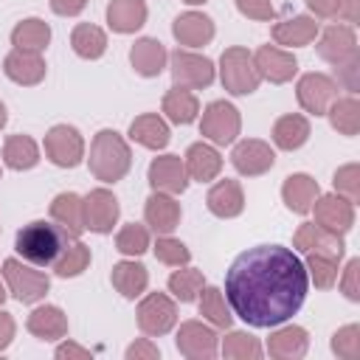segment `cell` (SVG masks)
Instances as JSON below:
<instances>
[{
  "mask_svg": "<svg viewBox=\"0 0 360 360\" xmlns=\"http://www.w3.org/2000/svg\"><path fill=\"white\" fill-rule=\"evenodd\" d=\"M309 292L301 256L284 245H256L233 259L225 276V301L236 318L256 329L287 323Z\"/></svg>",
  "mask_w": 360,
  "mask_h": 360,
  "instance_id": "6da1fadb",
  "label": "cell"
},
{
  "mask_svg": "<svg viewBox=\"0 0 360 360\" xmlns=\"http://www.w3.org/2000/svg\"><path fill=\"white\" fill-rule=\"evenodd\" d=\"M90 174L101 183H118L132 166V149L127 138L115 129H98L90 143Z\"/></svg>",
  "mask_w": 360,
  "mask_h": 360,
  "instance_id": "7a4b0ae2",
  "label": "cell"
},
{
  "mask_svg": "<svg viewBox=\"0 0 360 360\" xmlns=\"http://www.w3.org/2000/svg\"><path fill=\"white\" fill-rule=\"evenodd\" d=\"M68 242H70V239H68L53 222H48V219H34V222H28V225H22V228L17 231V236H14V250H17L25 262H31V264H37V267H53L56 256L62 253V248H65Z\"/></svg>",
  "mask_w": 360,
  "mask_h": 360,
  "instance_id": "3957f363",
  "label": "cell"
},
{
  "mask_svg": "<svg viewBox=\"0 0 360 360\" xmlns=\"http://www.w3.org/2000/svg\"><path fill=\"white\" fill-rule=\"evenodd\" d=\"M219 82L231 96H250L259 90L262 76L253 65V53L242 45H231L219 56Z\"/></svg>",
  "mask_w": 360,
  "mask_h": 360,
  "instance_id": "277c9868",
  "label": "cell"
},
{
  "mask_svg": "<svg viewBox=\"0 0 360 360\" xmlns=\"http://www.w3.org/2000/svg\"><path fill=\"white\" fill-rule=\"evenodd\" d=\"M3 281H6V290L20 304H37L51 290L48 273L39 270L37 264L25 262V259H6L3 262Z\"/></svg>",
  "mask_w": 360,
  "mask_h": 360,
  "instance_id": "5b68a950",
  "label": "cell"
},
{
  "mask_svg": "<svg viewBox=\"0 0 360 360\" xmlns=\"http://www.w3.org/2000/svg\"><path fill=\"white\" fill-rule=\"evenodd\" d=\"M169 70H172V79L174 84L180 87H188V90H202V87H211L214 79H217V68L208 56L202 53H194L191 48H177L169 53Z\"/></svg>",
  "mask_w": 360,
  "mask_h": 360,
  "instance_id": "8992f818",
  "label": "cell"
},
{
  "mask_svg": "<svg viewBox=\"0 0 360 360\" xmlns=\"http://www.w3.org/2000/svg\"><path fill=\"white\" fill-rule=\"evenodd\" d=\"M242 129V115L239 110L225 101V98H217L211 101L205 110H202V118H200V135L205 141H211L214 146H228L236 141Z\"/></svg>",
  "mask_w": 360,
  "mask_h": 360,
  "instance_id": "52a82bcc",
  "label": "cell"
},
{
  "mask_svg": "<svg viewBox=\"0 0 360 360\" xmlns=\"http://www.w3.org/2000/svg\"><path fill=\"white\" fill-rule=\"evenodd\" d=\"M45 158L59 169H76L84 160V138L70 124H56L45 132Z\"/></svg>",
  "mask_w": 360,
  "mask_h": 360,
  "instance_id": "ba28073f",
  "label": "cell"
},
{
  "mask_svg": "<svg viewBox=\"0 0 360 360\" xmlns=\"http://www.w3.org/2000/svg\"><path fill=\"white\" fill-rule=\"evenodd\" d=\"M138 329L146 338H160L177 323V304L166 292H146L138 304Z\"/></svg>",
  "mask_w": 360,
  "mask_h": 360,
  "instance_id": "9c48e42d",
  "label": "cell"
},
{
  "mask_svg": "<svg viewBox=\"0 0 360 360\" xmlns=\"http://www.w3.org/2000/svg\"><path fill=\"white\" fill-rule=\"evenodd\" d=\"M295 98L304 112L309 115H326L329 104L338 98V82L326 73H304L295 84Z\"/></svg>",
  "mask_w": 360,
  "mask_h": 360,
  "instance_id": "30bf717a",
  "label": "cell"
},
{
  "mask_svg": "<svg viewBox=\"0 0 360 360\" xmlns=\"http://www.w3.org/2000/svg\"><path fill=\"white\" fill-rule=\"evenodd\" d=\"M174 346L188 360H211L219 352L217 332L202 321H183L174 335Z\"/></svg>",
  "mask_w": 360,
  "mask_h": 360,
  "instance_id": "8fae6325",
  "label": "cell"
},
{
  "mask_svg": "<svg viewBox=\"0 0 360 360\" xmlns=\"http://www.w3.org/2000/svg\"><path fill=\"white\" fill-rule=\"evenodd\" d=\"M231 163L242 177H259L276 166V152L267 141L245 138V141H233Z\"/></svg>",
  "mask_w": 360,
  "mask_h": 360,
  "instance_id": "7c38bea8",
  "label": "cell"
},
{
  "mask_svg": "<svg viewBox=\"0 0 360 360\" xmlns=\"http://www.w3.org/2000/svg\"><path fill=\"white\" fill-rule=\"evenodd\" d=\"M312 214H315V225H321L323 231L343 236L352 231L354 225V202H349L340 194H318V200L312 202Z\"/></svg>",
  "mask_w": 360,
  "mask_h": 360,
  "instance_id": "4fadbf2b",
  "label": "cell"
},
{
  "mask_svg": "<svg viewBox=\"0 0 360 360\" xmlns=\"http://www.w3.org/2000/svg\"><path fill=\"white\" fill-rule=\"evenodd\" d=\"M253 65L259 76L270 84H287L298 73V59L287 48H278V45H259L253 53Z\"/></svg>",
  "mask_w": 360,
  "mask_h": 360,
  "instance_id": "5bb4252c",
  "label": "cell"
},
{
  "mask_svg": "<svg viewBox=\"0 0 360 360\" xmlns=\"http://www.w3.org/2000/svg\"><path fill=\"white\" fill-rule=\"evenodd\" d=\"M318 56L329 65H343L346 59L357 56V34H354V25H346V22H338V25H329L323 31H318Z\"/></svg>",
  "mask_w": 360,
  "mask_h": 360,
  "instance_id": "9a60e30c",
  "label": "cell"
},
{
  "mask_svg": "<svg viewBox=\"0 0 360 360\" xmlns=\"http://www.w3.org/2000/svg\"><path fill=\"white\" fill-rule=\"evenodd\" d=\"M82 200H84V228L93 233H110L121 214L115 194L110 188H93Z\"/></svg>",
  "mask_w": 360,
  "mask_h": 360,
  "instance_id": "2e32d148",
  "label": "cell"
},
{
  "mask_svg": "<svg viewBox=\"0 0 360 360\" xmlns=\"http://www.w3.org/2000/svg\"><path fill=\"white\" fill-rule=\"evenodd\" d=\"M146 180L152 186V191H163V194H183L188 186V174L183 166L180 155H160L149 163L146 169Z\"/></svg>",
  "mask_w": 360,
  "mask_h": 360,
  "instance_id": "e0dca14e",
  "label": "cell"
},
{
  "mask_svg": "<svg viewBox=\"0 0 360 360\" xmlns=\"http://www.w3.org/2000/svg\"><path fill=\"white\" fill-rule=\"evenodd\" d=\"M264 349L276 360H301L309 349V335L298 323H278V326H273Z\"/></svg>",
  "mask_w": 360,
  "mask_h": 360,
  "instance_id": "ac0fdd59",
  "label": "cell"
},
{
  "mask_svg": "<svg viewBox=\"0 0 360 360\" xmlns=\"http://www.w3.org/2000/svg\"><path fill=\"white\" fill-rule=\"evenodd\" d=\"M51 222L68 236V239H79L87 228H84V200L73 191H62L51 200Z\"/></svg>",
  "mask_w": 360,
  "mask_h": 360,
  "instance_id": "d6986e66",
  "label": "cell"
},
{
  "mask_svg": "<svg viewBox=\"0 0 360 360\" xmlns=\"http://www.w3.org/2000/svg\"><path fill=\"white\" fill-rule=\"evenodd\" d=\"M180 202L174 200V194H163V191H152L146 197V205H143V222L149 231H155L158 236H166L172 233L177 225H180Z\"/></svg>",
  "mask_w": 360,
  "mask_h": 360,
  "instance_id": "ffe728a7",
  "label": "cell"
},
{
  "mask_svg": "<svg viewBox=\"0 0 360 360\" xmlns=\"http://www.w3.org/2000/svg\"><path fill=\"white\" fill-rule=\"evenodd\" d=\"M172 34L174 39L183 45V48H202L214 39L217 28H214V20L202 11H183L180 17H174L172 22Z\"/></svg>",
  "mask_w": 360,
  "mask_h": 360,
  "instance_id": "44dd1931",
  "label": "cell"
},
{
  "mask_svg": "<svg viewBox=\"0 0 360 360\" xmlns=\"http://www.w3.org/2000/svg\"><path fill=\"white\" fill-rule=\"evenodd\" d=\"M166 62H169V51H166L163 42L155 39V37H141V39H135L132 48H129V65H132V70H135L138 76H143V79L160 76L163 68H166Z\"/></svg>",
  "mask_w": 360,
  "mask_h": 360,
  "instance_id": "7402d4cb",
  "label": "cell"
},
{
  "mask_svg": "<svg viewBox=\"0 0 360 360\" xmlns=\"http://www.w3.org/2000/svg\"><path fill=\"white\" fill-rule=\"evenodd\" d=\"M45 59L42 53H34V51H20L14 48L6 59H3V73L14 82V84H22V87H34L45 79Z\"/></svg>",
  "mask_w": 360,
  "mask_h": 360,
  "instance_id": "603a6c76",
  "label": "cell"
},
{
  "mask_svg": "<svg viewBox=\"0 0 360 360\" xmlns=\"http://www.w3.org/2000/svg\"><path fill=\"white\" fill-rule=\"evenodd\" d=\"M205 205H208V211H211L214 217H219V219H233V217H239V214L245 211V191H242L239 180H231V177L217 180V183L208 188V194H205Z\"/></svg>",
  "mask_w": 360,
  "mask_h": 360,
  "instance_id": "cb8c5ba5",
  "label": "cell"
},
{
  "mask_svg": "<svg viewBox=\"0 0 360 360\" xmlns=\"http://www.w3.org/2000/svg\"><path fill=\"white\" fill-rule=\"evenodd\" d=\"M183 166H186V174L197 183H211L219 177L222 172V158L217 152L214 143H205V141H197L186 149V158H183Z\"/></svg>",
  "mask_w": 360,
  "mask_h": 360,
  "instance_id": "d4e9b609",
  "label": "cell"
},
{
  "mask_svg": "<svg viewBox=\"0 0 360 360\" xmlns=\"http://www.w3.org/2000/svg\"><path fill=\"white\" fill-rule=\"evenodd\" d=\"M318 31H321V28H318L315 17H309V14H295V17H290V20L276 22L270 34H273V42L281 45V48H304V45L315 42Z\"/></svg>",
  "mask_w": 360,
  "mask_h": 360,
  "instance_id": "484cf974",
  "label": "cell"
},
{
  "mask_svg": "<svg viewBox=\"0 0 360 360\" xmlns=\"http://www.w3.org/2000/svg\"><path fill=\"white\" fill-rule=\"evenodd\" d=\"M318 194H321L318 180L309 177V174H304V172L290 174V177L284 180V186H281V200H284V205H287L292 214H301V217L312 211V202L318 200Z\"/></svg>",
  "mask_w": 360,
  "mask_h": 360,
  "instance_id": "4316f807",
  "label": "cell"
},
{
  "mask_svg": "<svg viewBox=\"0 0 360 360\" xmlns=\"http://www.w3.org/2000/svg\"><path fill=\"white\" fill-rule=\"evenodd\" d=\"M129 141H135L143 149L160 152L172 141V132H169V124L158 112H143V115L132 118V124H129Z\"/></svg>",
  "mask_w": 360,
  "mask_h": 360,
  "instance_id": "83f0119b",
  "label": "cell"
},
{
  "mask_svg": "<svg viewBox=\"0 0 360 360\" xmlns=\"http://www.w3.org/2000/svg\"><path fill=\"white\" fill-rule=\"evenodd\" d=\"M25 329L37 340H62L68 335V315L53 304H42V307L31 309Z\"/></svg>",
  "mask_w": 360,
  "mask_h": 360,
  "instance_id": "f1b7e54d",
  "label": "cell"
},
{
  "mask_svg": "<svg viewBox=\"0 0 360 360\" xmlns=\"http://www.w3.org/2000/svg\"><path fill=\"white\" fill-rule=\"evenodd\" d=\"M309 135H312L309 118L301 112H287V115L276 118V124H273V143L284 152L301 149L309 141Z\"/></svg>",
  "mask_w": 360,
  "mask_h": 360,
  "instance_id": "f546056e",
  "label": "cell"
},
{
  "mask_svg": "<svg viewBox=\"0 0 360 360\" xmlns=\"http://www.w3.org/2000/svg\"><path fill=\"white\" fill-rule=\"evenodd\" d=\"M110 281H112V287H115L124 298L135 301V298H141V295L146 292V287H149V270H146L141 262H135V259H124V262L112 264Z\"/></svg>",
  "mask_w": 360,
  "mask_h": 360,
  "instance_id": "4dcf8cb0",
  "label": "cell"
},
{
  "mask_svg": "<svg viewBox=\"0 0 360 360\" xmlns=\"http://www.w3.org/2000/svg\"><path fill=\"white\" fill-rule=\"evenodd\" d=\"M149 17V8L143 0H110L107 6V25L115 34H135L143 28Z\"/></svg>",
  "mask_w": 360,
  "mask_h": 360,
  "instance_id": "1f68e13d",
  "label": "cell"
},
{
  "mask_svg": "<svg viewBox=\"0 0 360 360\" xmlns=\"http://www.w3.org/2000/svg\"><path fill=\"white\" fill-rule=\"evenodd\" d=\"M160 110H163V115H166L172 124H183V127H186V124L197 121V115H200V101H197V96H194L188 87L174 84V87L166 90Z\"/></svg>",
  "mask_w": 360,
  "mask_h": 360,
  "instance_id": "d6a6232c",
  "label": "cell"
},
{
  "mask_svg": "<svg viewBox=\"0 0 360 360\" xmlns=\"http://www.w3.org/2000/svg\"><path fill=\"white\" fill-rule=\"evenodd\" d=\"M292 245L301 253H309V250H332V253H340L343 256V236H335V233L323 231L315 222H301L295 228V233H292Z\"/></svg>",
  "mask_w": 360,
  "mask_h": 360,
  "instance_id": "836d02e7",
  "label": "cell"
},
{
  "mask_svg": "<svg viewBox=\"0 0 360 360\" xmlns=\"http://www.w3.org/2000/svg\"><path fill=\"white\" fill-rule=\"evenodd\" d=\"M51 42V25L39 17H25L22 22H17L11 28V45L20 51H34L42 53Z\"/></svg>",
  "mask_w": 360,
  "mask_h": 360,
  "instance_id": "e575fe53",
  "label": "cell"
},
{
  "mask_svg": "<svg viewBox=\"0 0 360 360\" xmlns=\"http://www.w3.org/2000/svg\"><path fill=\"white\" fill-rule=\"evenodd\" d=\"M3 163L14 172H28L39 163V146L28 135H8L3 143Z\"/></svg>",
  "mask_w": 360,
  "mask_h": 360,
  "instance_id": "d590c367",
  "label": "cell"
},
{
  "mask_svg": "<svg viewBox=\"0 0 360 360\" xmlns=\"http://www.w3.org/2000/svg\"><path fill=\"white\" fill-rule=\"evenodd\" d=\"M70 48L82 59H101L107 51V34L96 22H79L70 31Z\"/></svg>",
  "mask_w": 360,
  "mask_h": 360,
  "instance_id": "8d00e7d4",
  "label": "cell"
},
{
  "mask_svg": "<svg viewBox=\"0 0 360 360\" xmlns=\"http://www.w3.org/2000/svg\"><path fill=\"white\" fill-rule=\"evenodd\" d=\"M340 253H332V250H309L307 253V276L315 281L318 290H329L335 287L338 281V267H340Z\"/></svg>",
  "mask_w": 360,
  "mask_h": 360,
  "instance_id": "74e56055",
  "label": "cell"
},
{
  "mask_svg": "<svg viewBox=\"0 0 360 360\" xmlns=\"http://www.w3.org/2000/svg\"><path fill=\"white\" fill-rule=\"evenodd\" d=\"M197 307H200V315L211 323V326H217V329H231V323H233V312H231V307H228V301H225V295H222V290L219 287H202L200 290V295H197Z\"/></svg>",
  "mask_w": 360,
  "mask_h": 360,
  "instance_id": "f35d334b",
  "label": "cell"
},
{
  "mask_svg": "<svg viewBox=\"0 0 360 360\" xmlns=\"http://www.w3.org/2000/svg\"><path fill=\"white\" fill-rule=\"evenodd\" d=\"M329 115V124L335 132L346 135V138H354L360 132V101L357 96H343V98H335L326 110Z\"/></svg>",
  "mask_w": 360,
  "mask_h": 360,
  "instance_id": "ab89813d",
  "label": "cell"
},
{
  "mask_svg": "<svg viewBox=\"0 0 360 360\" xmlns=\"http://www.w3.org/2000/svg\"><path fill=\"white\" fill-rule=\"evenodd\" d=\"M87 264H90V248L84 242H79V239H70L62 248V253L56 256L53 273L59 278H76V276H82L87 270Z\"/></svg>",
  "mask_w": 360,
  "mask_h": 360,
  "instance_id": "60d3db41",
  "label": "cell"
},
{
  "mask_svg": "<svg viewBox=\"0 0 360 360\" xmlns=\"http://www.w3.org/2000/svg\"><path fill=\"white\" fill-rule=\"evenodd\" d=\"M202 287H205V276H202V270H197V267L183 264V267H177V270L169 276V292H172L180 304L197 301V295H200Z\"/></svg>",
  "mask_w": 360,
  "mask_h": 360,
  "instance_id": "b9f144b4",
  "label": "cell"
},
{
  "mask_svg": "<svg viewBox=\"0 0 360 360\" xmlns=\"http://www.w3.org/2000/svg\"><path fill=\"white\" fill-rule=\"evenodd\" d=\"M219 349H222V357L228 360H259L262 357V343L250 332H242V329L228 332Z\"/></svg>",
  "mask_w": 360,
  "mask_h": 360,
  "instance_id": "7bdbcfd3",
  "label": "cell"
},
{
  "mask_svg": "<svg viewBox=\"0 0 360 360\" xmlns=\"http://www.w3.org/2000/svg\"><path fill=\"white\" fill-rule=\"evenodd\" d=\"M149 228L146 225H138V222H127L118 233H115V250L124 253V256H141L149 250Z\"/></svg>",
  "mask_w": 360,
  "mask_h": 360,
  "instance_id": "ee69618b",
  "label": "cell"
},
{
  "mask_svg": "<svg viewBox=\"0 0 360 360\" xmlns=\"http://www.w3.org/2000/svg\"><path fill=\"white\" fill-rule=\"evenodd\" d=\"M152 248V253H155V259L160 262V264H166V267H183V264H188L191 262V250L180 242V239H174V236H158L155 239V245H149Z\"/></svg>",
  "mask_w": 360,
  "mask_h": 360,
  "instance_id": "f6af8a7d",
  "label": "cell"
},
{
  "mask_svg": "<svg viewBox=\"0 0 360 360\" xmlns=\"http://www.w3.org/2000/svg\"><path fill=\"white\" fill-rule=\"evenodd\" d=\"M332 352L340 360H357L360 357V326L346 323L332 335Z\"/></svg>",
  "mask_w": 360,
  "mask_h": 360,
  "instance_id": "bcb514c9",
  "label": "cell"
},
{
  "mask_svg": "<svg viewBox=\"0 0 360 360\" xmlns=\"http://www.w3.org/2000/svg\"><path fill=\"white\" fill-rule=\"evenodd\" d=\"M332 186H335V194L346 197L349 202H357L360 200V166L357 163L340 166L332 177Z\"/></svg>",
  "mask_w": 360,
  "mask_h": 360,
  "instance_id": "7dc6e473",
  "label": "cell"
},
{
  "mask_svg": "<svg viewBox=\"0 0 360 360\" xmlns=\"http://www.w3.org/2000/svg\"><path fill=\"white\" fill-rule=\"evenodd\" d=\"M239 14L248 17V20H256V22H270L276 17V8L270 0H233Z\"/></svg>",
  "mask_w": 360,
  "mask_h": 360,
  "instance_id": "c3c4849f",
  "label": "cell"
},
{
  "mask_svg": "<svg viewBox=\"0 0 360 360\" xmlns=\"http://www.w3.org/2000/svg\"><path fill=\"white\" fill-rule=\"evenodd\" d=\"M340 292L349 301H360V259H349L340 276Z\"/></svg>",
  "mask_w": 360,
  "mask_h": 360,
  "instance_id": "681fc988",
  "label": "cell"
},
{
  "mask_svg": "<svg viewBox=\"0 0 360 360\" xmlns=\"http://www.w3.org/2000/svg\"><path fill=\"white\" fill-rule=\"evenodd\" d=\"M338 87H346L352 96L360 87V53L346 59L343 65H338Z\"/></svg>",
  "mask_w": 360,
  "mask_h": 360,
  "instance_id": "f907efd6",
  "label": "cell"
},
{
  "mask_svg": "<svg viewBox=\"0 0 360 360\" xmlns=\"http://www.w3.org/2000/svg\"><path fill=\"white\" fill-rule=\"evenodd\" d=\"M160 349L152 343V338H141L127 346V360H158Z\"/></svg>",
  "mask_w": 360,
  "mask_h": 360,
  "instance_id": "816d5d0a",
  "label": "cell"
},
{
  "mask_svg": "<svg viewBox=\"0 0 360 360\" xmlns=\"http://www.w3.org/2000/svg\"><path fill=\"white\" fill-rule=\"evenodd\" d=\"M53 357L56 360H90V349H84V346H79L73 340H65V343L56 346Z\"/></svg>",
  "mask_w": 360,
  "mask_h": 360,
  "instance_id": "f5cc1de1",
  "label": "cell"
},
{
  "mask_svg": "<svg viewBox=\"0 0 360 360\" xmlns=\"http://www.w3.org/2000/svg\"><path fill=\"white\" fill-rule=\"evenodd\" d=\"M48 3H51V11L59 17H76L87 6V0H48Z\"/></svg>",
  "mask_w": 360,
  "mask_h": 360,
  "instance_id": "db71d44e",
  "label": "cell"
},
{
  "mask_svg": "<svg viewBox=\"0 0 360 360\" xmlns=\"http://www.w3.org/2000/svg\"><path fill=\"white\" fill-rule=\"evenodd\" d=\"M309 11L321 20H335L338 17V8H340V0H307Z\"/></svg>",
  "mask_w": 360,
  "mask_h": 360,
  "instance_id": "11a10c76",
  "label": "cell"
},
{
  "mask_svg": "<svg viewBox=\"0 0 360 360\" xmlns=\"http://www.w3.org/2000/svg\"><path fill=\"white\" fill-rule=\"evenodd\" d=\"M14 332H17V323H14V318H11L8 312H3V309H0V352H6V349L11 346V340H14Z\"/></svg>",
  "mask_w": 360,
  "mask_h": 360,
  "instance_id": "9f6ffc18",
  "label": "cell"
},
{
  "mask_svg": "<svg viewBox=\"0 0 360 360\" xmlns=\"http://www.w3.org/2000/svg\"><path fill=\"white\" fill-rule=\"evenodd\" d=\"M338 17L346 20V25H354L360 20V0H340Z\"/></svg>",
  "mask_w": 360,
  "mask_h": 360,
  "instance_id": "6f0895ef",
  "label": "cell"
},
{
  "mask_svg": "<svg viewBox=\"0 0 360 360\" xmlns=\"http://www.w3.org/2000/svg\"><path fill=\"white\" fill-rule=\"evenodd\" d=\"M6 121H8V112H6V104L0 101V129L6 127Z\"/></svg>",
  "mask_w": 360,
  "mask_h": 360,
  "instance_id": "680465c9",
  "label": "cell"
},
{
  "mask_svg": "<svg viewBox=\"0 0 360 360\" xmlns=\"http://www.w3.org/2000/svg\"><path fill=\"white\" fill-rule=\"evenodd\" d=\"M6 295H8V292H6V281H0V307H3V301H6Z\"/></svg>",
  "mask_w": 360,
  "mask_h": 360,
  "instance_id": "91938a15",
  "label": "cell"
},
{
  "mask_svg": "<svg viewBox=\"0 0 360 360\" xmlns=\"http://www.w3.org/2000/svg\"><path fill=\"white\" fill-rule=\"evenodd\" d=\"M183 3H188V6H202V3H208V0H183Z\"/></svg>",
  "mask_w": 360,
  "mask_h": 360,
  "instance_id": "94428289",
  "label": "cell"
}]
</instances>
